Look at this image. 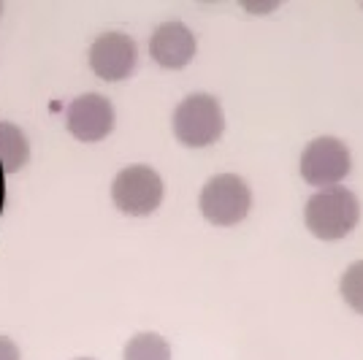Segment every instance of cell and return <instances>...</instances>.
Instances as JSON below:
<instances>
[{"label": "cell", "mask_w": 363, "mask_h": 360, "mask_svg": "<svg viewBox=\"0 0 363 360\" xmlns=\"http://www.w3.org/2000/svg\"><path fill=\"white\" fill-rule=\"evenodd\" d=\"M361 220V203L350 193L347 187H325L318 196L306 201L303 209V223L312 236L323 241L345 239L350 230H355Z\"/></svg>", "instance_id": "obj_1"}, {"label": "cell", "mask_w": 363, "mask_h": 360, "mask_svg": "<svg viewBox=\"0 0 363 360\" xmlns=\"http://www.w3.org/2000/svg\"><path fill=\"white\" fill-rule=\"evenodd\" d=\"M223 130H225L223 108L217 103V98L206 92H196L184 98L174 111V135L179 144L190 150H203L214 144L223 135Z\"/></svg>", "instance_id": "obj_2"}, {"label": "cell", "mask_w": 363, "mask_h": 360, "mask_svg": "<svg viewBox=\"0 0 363 360\" xmlns=\"http://www.w3.org/2000/svg\"><path fill=\"white\" fill-rule=\"evenodd\" d=\"M198 209L212 225L230 227L250 214L252 193H250L247 181L239 179L236 174H217L214 179L203 184V190L198 196Z\"/></svg>", "instance_id": "obj_3"}, {"label": "cell", "mask_w": 363, "mask_h": 360, "mask_svg": "<svg viewBox=\"0 0 363 360\" xmlns=\"http://www.w3.org/2000/svg\"><path fill=\"white\" fill-rule=\"evenodd\" d=\"M163 179L150 165H128L111 181L114 206L130 217H147L163 203Z\"/></svg>", "instance_id": "obj_4"}, {"label": "cell", "mask_w": 363, "mask_h": 360, "mask_svg": "<svg viewBox=\"0 0 363 360\" xmlns=\"http://www.w3.org/2000/svg\"><path fill=\"white\" fill-rule=\"evenodd\" d=\"M350 150L339 138H315L301 154V176L315 187H336L350 174Z\"/></svg>", "instance_id": "obj_5"}, {"label": "cell", "mask_w": 363, "mask_h": 360, "mask_svg": "<svg viewBox=\"0 0 363 360\" xmlns=\"http://www.w3.org/2000/svg\"><path fill=\"white\" fill-rule=\"evenodd\" d=\"M136 41L125 33H104L90 46V68L104 81H122L136 71Z\"/></svg>", "instance_id": "obj_6"}, {"label": "cell", "mask_w": 363, "mask_h": 360, "mask_svg": "<svg viewBox=\"0 0 363 360\" xmlns=\"http://www.w3.org/2000/svg\"><path fill=\"white\" fill-rule=\"evenodd\" d=\"M65 125H68V133L79 138V141H101L111 133L114 128V106L104 95H79L74 103L68 106V114H65Z\"/></svg>", "instance_id": "obj_7"}, {"label": "cell", "mask_w": 363, "mask_h": 360, "mask_svg": "<svg viewBox=\"0 0 363 360\" xmlns=\"http://www.w3.org/2000/svg\"><path fill=\"white\" fill-rule=\"evenodd\" d=\"M150 55L160 68L179 71L196 55V35L182 22H166L150 38Z\"/></svg>", "instance_id": "obj_8"}, {"label": "cell", "mask_w": 363, "mask_h": 360, "mask_svg": "<svg viewBox=\"0 0 363 360\" xmlns=\"http://www.w3.org/2000/svg\"><path fill=\"white\" fill-rule=\"evenodd\" d=\"M28 160L30 144L25 133L11 122H0V174H16Z\"/></svg>", "instance_id": "obj_9"}, {"label": "cell", "mask_w": 363, "mask_h": 360, "mask_svg": "<svg viewBox=\"0 0 363 360\" xmlns=\"http://www.w3.org/2000/svg\"><path fill=\"white\" fill-rule=\"evenodd\" d=\"M122 360H171V347L157 333H136L125 347Z\"/></svg>", "instance_id": "obj_10"}, {"label": "cell", "mask_w": 363, "mask_h": 360, "mask_svg": "<svg viewBox=\"0 0 363 360\" xmlns=\"http://www.w3.org/2000/svg\"><path fill=\"white\" fill-rule=\"evenodd\" d=\"M342 298L352 312L363 315V260L352 263L342 276Z\"/></svg>", "instance_id": "obj_11"}, {"label": "cell", "mask_w": 363, "mask_h": 360, "mask_svg": "<svg viewBox=\"0 0 363 360\" xmlns=\"http://www.w3.org/2000/svg\"><path fill=\"white\" fill-rule=\"evenodd\" d=\"M0 360H19V349L9 336H0Z\"/></svg>", "instance_id": "obj_12"}, {"label": "cell", "mask_w": 363, "mask_h": 360, "mask_svg": "<svg viewBox=\"0 0 363 360\" xmlns=\"http://www.w3.org/2000/svg\"><path fill=\"white\" fill-rule=\"evenodd\" d=\"M0 206H3V187H0Z\"/></svg>", "instance_id": "obj_13"}, {"label": "cell", "mask_w": 363, "mask_h": 360, "mask_svg": "<svg viewBox=\"0 0 363 360\" xmlns=\"http://www.w3.org/2000/svg\"><path fill=\"white\" fill-rule=\"evenodd\" d=\"M76 360H92V358H76Z\"/></svg>", "instance_id": "obj_14"}, {"label": "cell", "mask_w": 363, "mask_h": 360, "mask_svg": "<svg viewBox=\"0 0 363 360\" xmlns=\"http://www.w3.org/2000/svg\"><path fill=\"white\" fill-rule=\"evenodd\" d=\"M0 11H3V6H0Z\"/></svg>", "instance_id": "obj_15"}]
</instances>
